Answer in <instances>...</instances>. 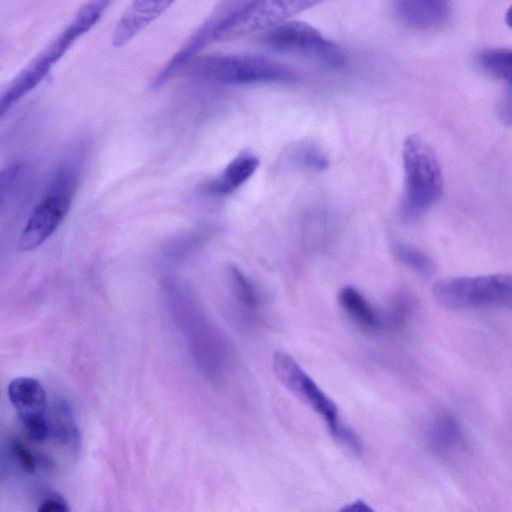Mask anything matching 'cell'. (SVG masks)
Returning a JSON list of instances; mask_svg holds the SVG:
<instances>
[{
    "instance_id": "obj_20",
    "label": "cell",
    "mask_w": 512,
    "mask_h": 512,
    "mask_svg": "<svg viewBox=\"0 0 512 512\" xmlns=\"http://www.w3.org/2000/svg\"><path fill=\"white\" fill-rule=\"evenodd\" d=\"M36 512H70V509L61 496L54 495L43 500Z\"/></svg>"
},
{
    "instance_id": "obj_3",
    "label": "cell",
    "mask_w": 512,
    "mask_h": 512,
    "mask_svg": "<svg viewBox=\"0 0 512 512\" xmlns=\"http://www.w3.org/2000/svg\"><path fill=\"white\" fill-rule=\"evenodd\" d=\"M405 176L402 214L414 220L440 199L443 191L441 167L432 147L419 135H408L402 146Z\"/></svg>"
},
{
    "instance_id": "obj_12",
    "label": "cell",
    "mask_w": 512,
    "mask_h": 512,
    "mask_svg": "<svg viewBox=\"0 0 512 512\" xmlns=\"http://www.w3.org/2000/svg\"><path fill=\"white\" fill-rule=\"evenodd\" d=\"M338 302L346 316L360 329L372 332L382 325L379 314L354 287H343L338 293Z\"/></svg>"
},
{
    "instance_id": "obj_1",
    "label": "cell",
    "mask_w": 512,
    "mask_h": 512,
    "mask_svg": "<svg viewBox=\"0 0 512 512\" xmlns=\"http://www.w3.org/2000/svg\"><path fill=\"white\" fill-rule=\"evenodd\" d=\"M79 178L78 157L67 158L58 165L24 226L18 243L20 251L36 249L57 230L71 208Z\"/></svg>"
},
{
    "instance_id": "obj_13",
    "label": "cell",
    "mask_w": 512,
    "mask_h": 512,
    "mask_svg": "<svg viewBox=\"0 0 512 512\" xmlns=\"http://www.w3.org/2000/svg\"><path fill=\"white\" fill-rule=\"evenodd\" d=\"M461 427L457 419L448 412L439 413L431 422L427 441L435 453H446L461 441Z\"/></svg>"
},
{
    "instance_id": "obj_19",
    "label": "cell",
    "mask_w": 512,
    "mask_h": 512,
    "mask_svg": "<svg viewBox=\"0 0 512 512\" xmlns=\"http://www.w3.org/2000/svg\"><path fill=\"white\" fill-rule=\"evenodd\" d=\"M11 450L18 465L25 473L33 474L36 471L37 461L31 451L20 441L14 440L11 443Z\"/></svg>"
},
{
    "instance_id": "obj_2",
    "label": "cell",
    "mask_w": 512,
    "mask_h": 512,
    "mask_svg": "<svg viewBox=\"0 0 512 512\" xmlns=\"http://www.w3.org/2000/svg\"><path fill=\"white\" fill-rule=\"evenodd\" d=\"M108 4V1H92L83 5L68 26L9 83L0 98L2 117L45 78L77 38L100 20Z\"/></svg>"
},
{
    "instance_id": "obj_6",
    "label": "cell",
    "mask_w": 512,
    "mask_h": 512,
    "mask_svg": "<svg viewBox=\"0 0 512 512\" xmlns=\"http://www.w3.org/2000/svg\"><path fill=\"white\" fill-rule=\"evenodd\" d=\"M432 294L449 309L512 308V273L440 279Z\"/></svg>"
},
{
    "instance_id": "obj_16",
    "label": "cell",
    "mask_w": 512,
    "mask_h": 512,
    "mask_svg": "<svg viewBox=\"0 0 512 512\" xmlns=\"http://www.w3.org/2000/svg\"><path fill=\"white\" fill-rule=\"evenodd\" d=\"M480 67L512 86V49H494L482 52L478 56Z\"/></svg>"
},
{
    "instance_id": "obj_9",
    "label": "cell",
    "mask_w": 512,
    "mask_h": 512,
    "mask_svg": "<svg viewBox=\"0 0 512 512\" xmlns=\"http://www.w3.org/2000/svg\"><path fill=\"white\" fill-rule=\"evenodd\" d=\"M8 398L21 423L46 417L47 397L43 386L34 378L18 377L8 386Z\"/></svg>"
},
{
    "instance_id": "obj_7",
    "label": "cell",
    "mask_w": 512,
    "mask_h": 512,
    "mask_svg": "<svg viewBox=\"0 0 512 512\" xmlns=\"http://www.w3.org/2000/svg\"><path fill=\"white\" fill-rule=\"evenodd\" d=\"M262 40L273 50L305 57L329 68H338L346 61L340 45L302 21L287 20L267 30Z\"/></svg>"
},
{
    "instance_id": "obj_4",
    "label": "cell",
    "mask_w": 512,
    "mask_h": 512,
    "mask_svg": "<svg viewBox=\"0 0 512 512\" xmlns=\"http://www.w3.org/2000/svg\"><path fill=\"white\" fill-rule=\"evenodd\" d=\"M195 76L226 85L291 83L295 72L285 64L256 54H216L198 59Z\"/></svg>"
},
{
    "instance_id": "obj_11",
    "label": "cell",
    "mask_w": 512,
    "mask_h": 512,
    "mask_svg": "<svg viewBox=\"0 0 512 512\" xmlns=\"http://www.w3.org/2000/svg\"><path fill=\"white\" fill-rule=\"evenodd\" d=\"M259 158L244 151L236 155L209 185L208 190L216 196H227L245 184L256 172Z\"/></svg>"
},
{
    "instance_id": "obj_8",
    "label": "cell",
    "mask_w": 512,
    "mask_h": 512,
    "mask_svg": "<svg viewBox=\"0 0 512 512\" xmlns=\"http://www.w3.org/2000/svg\"><path fill=\"white\" fill-rule=\"evenodd\" d=\"M396 17L416 30H430L445 24L451 15L449 2L443 0H401L394 3Z\"/></svg>"
},
{
    "instance_id": "obj_21",
    "label": "cell",
    "mask_w": 512,
    "mask_h": 512,
    "mask_svg": "<svg viewBox=\"0 0 512 512\" xmlns=\"http://www.w3.org/2000/svg\"><path fill=\"white\" fill-rule=\"evenodd\" d=\"M498 116L506 126H512V90H508L498 105Z\"/></svg>"
},
{
    "instance_id": "obj_14",
    "label": "cell",
    "mask_w": 512,
    "mask_h": 512,
    "mask_svg": "<svg viewBox=\"0 0 512 512\" xmlns=\"http://www.w3.org/2000/svg\"><path fill=\"white\" fill-rule=\"evenodd\" d=\"M284 161L293 168L322 172L329 167V158L324 150L310 141H299L284 152Z\"/></svg>"
},
{
    "instance_id": "obj_23",
    "label": "cell",
    "mask_w": 512,
    "mask_h": 512,
    "mask_svg": "<svg viewBox=\"0 0 512 512\" xmlns=\"http://www.w3.org/2000/svg\"><path fill=\"white\" fill-rule=\"evenodd\" d=\"M505 19L508 26L512 28V6L507 10Z\"/></svg>"
},
{
    "instance_id": "obj_17",
    "label": "cell",
    "mask_w": 512,
    "mask_h": 512,
    "mask_svg": "<svg viewBox=\"0 0 512 512\" xmlns=\"http://www.w3.org/2000/svg\"><path fill=\"white\" fill-rule=\"evenodd\" d=\"M396 258L409 269L422 276H430L435 271L432 259L422 250L405 243H395Z\"/></svg>"
},
{
    "instance_id": "obj_22",
    "label": "cell",
    "mask_w": 512,
    "mask_h": 512,
    "mask_svg": "<svg viewBox=\"0 0 512 512\" xmlns=\"http://www.w3.org/2000/svg\"><path fill=\"white\" fill-rule=\"evenodd\" d=\"M338 512H376L369 504L356 500L343 506Z\"/></svg>"
},
{
    "instance_id": "obj_5",
    "label": "cell",
    "mask_w": 512,
    "mask_h": 512,
    "mask_svg": "<svg viewBox=\"0 0 512 512\" xmlns=\"http://www.w3.org/2000/svg\"><path fill=\"white\" fill-rule=\"evenodd\" d=\"M273 369L278 380L322 418L336 441L355 453L361 450L358 437L341 421L336 404L291 355L283 351L275 352Z\"/></svg>"
},
{
    "instance_id": "obj_10",
    "label": "cell",
    "mask_w": 512,
    "mask_h": 512,
    "mask_svg": "<svg viewBox=\"0 0 512 512\" xmlns=\"http://www.w3.org/2000/svg\"><path fill=\"white\" fill-rule=\"evenodd\" d=\"M172 2L168 1H135L126 10L119 20L112 44L121 47L129 42L142 29L161 15Z\"/></svg>"
},
{
    "instance_id": "obj_18",
    "label": "cell",
    "mask_w": 512,
    "mask_h": 512,
    "mask_svg": "<svg viewBox=\"0 0 512 512\" xmlns=\"http://www.w3.org/2000/svg\"><path fill=\"white\" fill-rule=\"evenodd\" d=\"M413 311L414 303L411 297L405 293L398 294L384 315V325L391 330H400L409 322Z\"/></svg>"
},
{
    "instance_id": "obj_15",
    "label": "cell",
    "mask_w": 512,
    "mask_h": 512,
    "mask_svg": "<svg viewBox=\"0 0 512 512\" xmlns=\"http://www.w3.org/2000/svg\"><path fill=\"white\" fill-rule=\"evenodd\" d=\"M228 277L236 300L248 310L260 306L261 298L254 283L236 266H229Z\"/></svg>"
}]
</instances>
